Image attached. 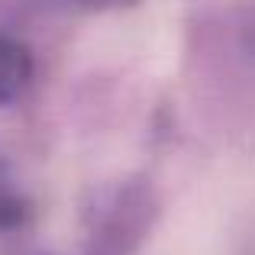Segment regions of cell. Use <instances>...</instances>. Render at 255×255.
Instances as JSON below:
<instances>
[{"label":"cell","instance_id":"obj_1","mask_svg":"<svg viewBox=\"0 0 255 255\" xmlns=\"http://www.w3.org/2000/svg\"><path fill=\"white\" fill-rule=\"evenodd\" d=\"M29 55L23 45H16L13 39L0 36V104L13 100L16 94H23L26 81H29Z\"/></svg>","mask_w":255,"mask_h":255}]
</instances>
